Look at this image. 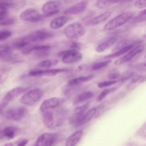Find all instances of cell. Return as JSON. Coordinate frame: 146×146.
Wrapping results in <instances>:
<instances>
[{"mask_svg":"<svg viewBox=\"0 0 146 146\" xmlns=\"http://www.w3.org/2000/svg\"><path fill=\"white\" fill-rule=\"evenodd\" d=\"M133 16V14L130 12L120 14L107 23L104 26V29L109 30L119 27L129 20Z\"/></svg>","mask_w":146,"mask_h":146,"instance_id":"6da1fadb","label":"cell"},{"mask_svg":"<svg viewBox=\"0 0 146 146\" xmlns=\"http://www.w3.org/2000/svg\"><path fill=\"white\" fill-rule=\"evenodd\" d=\"M43 94L40 90H33L22 96L20 98L19 101L24 104L32 105L39 101L42 97Z\"/></svg>","mask_w":146,"mask_h":146,"instance_id":"7a4b0ae2","label":"cell"},{"mask_svg":"<svg viewBox=\"0 0 146 146\" xmlns=\"http://www.w3.org/2000/svg\"><path fill=\"white\" fill-rule=\"evenodd\" d=\"M60 136L54 133H46L41 135L37 139L35 146H50L59 141Z\"/></svg>","mask_w":146,"mask_h":146,"instance_id":"3957f363","label":"cell"},{"mask_svg":"<svg viewBox=\"0 0 146 146\" xmlns=\"http://www.w3.org/2000/svg\"><path fill=\"white\" fill-rule=\"evenodd\" d=\"M86 31L83 26L78 23H74L68 25L65 29L64 33L68 37L75 39L83 35Z\"/></svg>","mask_w":146,"mask_h":146,"instance_id":"277c9868","label":"cell"},{"mask_svg":"<svg viewBox=\"0 0 146 146\" xmlns=\"http://www.w3.org/2000/svg\"><path fill=\"white\" fill-rule=\"evenodd\" d=\"M52 36L50 33L44 30H38L33 32L23 38L25 41L36 42L47 40Z\"/></svg>","mask_w":146,"mask_h":146,"instance_id":"5b68a950","label":"cell"},{"mask_svg":"<svg viewBox=\"0 0 146 146\" xmlns=\"http://www.w3.org/2000/svg\"><path fill=\"white\" fill-rule=\"evenodd\" d=\"M61 6V3L60 1H51L44 4L42 10L45 16H51L58 13L60 11Z\"/></svg>","mask_w":146,"mask_h":146,"instance_id":"8992f818","label":"cell"},{"mask_svg":"<svg viewBox=\"0 0 146 146\" xmlns=\"http://www.w3.org/2000/svg\"><path fill=\"white\" fill-rule=\"evenodd\" d=\"M20 18L25 21L36 23L41 20L42 16L36 10L33 9H28L21 13Z\"/></svg>","mask_w":146,"mask_h":146,"instance_id":"52a82bcc","label":"cell"},{"mask_svg":"<svg viewBox=\"0 0 146 146\" xmlns=\"http://www.w3.org/2000/svg\"><path fill=\"white\" fill-rule=\"evenodd\" d=\"M27 112V109L24 107H20L8 110L6 113V117L14 121H19L24 117Z\"/></svg>","mask_w":146,"mask_h":146,"instance_id":"ba28073f","label":"cell"},{"mask_svg":"<svg viewBox=\"0 0 146 146\" xmlns=\"http://www.w3.org/2000/svg\"><path fill=\"white\" fill-rule=\"evenodd\" d=\"M88 5V2L86 1L78 3L67 8L64 11L66 15H72L81 13L84 11Z\"/></svg>","mask_w":146,"mask_h":146,"instance_id":"9c48e42d","label":"cell"},{"mask_svg":"<svg viewBox=\"0 0 146 146\" xmlns=\"http://www.w3.org/2000/svg\"><path fill=\"white\" fill-rule=\"evenodd\" d=\"M50 48V46L48 45L31 46L24 48L22 50V53L24 55H27L35 52L37 55L42 56L47 54V51Z\"/></svg>","mask_w":146,"mask_h":146,"instance_id":"30bf717a","label":"cell"},{"mask_svg":"<svg viewBox=\"0 0 146 146\" xmlns=\"http://www.w3.org/2000/svg\"><path fill=\"white\" fill-rule=\"evenodd\" d=\"M145 48L144 45L137 46L124 56L116 60L114 62V64L116 65H119L128 61L137 54L142 52Z\"/></svg>","mask_w":146,"mask_h":146,"instance_id":"8fae6325","label":"cell"},{"mask_svg":"<svg viewBox=\"0 0 146 146\" xmlns=\"http://www.w3.org/2000/svg\"><path fill=\"white\" fill-rule=\"evenodd\" d=\"M27 89L21 87L14 88L8 92L3 98V102L8 103L24 92Z\"/></svg>","mask_w":146,"mask_h":146,"instance_id":"7c38bea8","label":"cell"},{"mask_svg":"<svg viewBox=\"0 0 146 146\" xmlns=\"http://www.w3.org/2000/svg\"><path fill=\"white\" fill-rule=\"evenodd\" d=\"M60 100L57 98L53 97L46 99L41 104L40 108V111L42 112L48 109L54 108L60 104Z\"/></svg>","mask_w":146,"mask_h":146,"instance_id":"4fadbf2b","label":"cell"},{"mask_svg":"<svg viewBox=\"0 0 146 146\" xmlns=\"http://www.w3.org/2000/svg\"><path fill=\"white\" fill-rule=\"evenodd\" d=\"M112 14V12L110 11L104 12L88 21L86 25L89 26L97 25L106 20Z\"/></svg>","mask_w":146,"mask_h":146,"instance_id":"5bb4252c","label":"cell"},{"mask_svg":"<svg viewBox=\"0 0 146 146\" xmlns=\"http://www.w3.org/2000/svg\"><path fill=\"white\" fill-rule=\"evenodd\" d=\"M141 41H139L135 42L133 43L129 44L122 48L117 50L110 54L105 56L104 57V59H108L113 58L118 56L129 50L134 46L139 44Z\"/></svg>","mask_w":146,"mask_h":146,"instance_id":"9a60e30c","label":"cell"},{"mask_svg":"<svg viewBox=\"0 0 146 146\" xmlns=\"http://www.w3.org/2000/svg\"><path fill=\"white\" fill-rule=\"evenodd\" d=\"M82 54L75 52H72L62 58L63 62L65 64H70L78 62L82 59Z\"/></svg>","mask_w":146,"mask_h":146,"instance_id":"2e32d148","label":"cell"},{"mask_svg":"<svg viewBox=\"0 0 146 146\" xmlns=\"http://www.w3.org/2000/svg\"><path fill=\"white\" fill-rule=\"evenodd\" d=\"M82 130H78L72 134L66 140V146H74L79 141L82 134Z\"/></svg>","mask_w":146,"mask_h":146,"instance_id":"e0dca14e","label":"cell"},{"mask_svg":"<svg viewBox=\"0 0 146 146\" xmlns=\"http://www.w3.org/2000/svg\"><path fill=\"white\" fill-rule=\"evenodd\" d=\"M68 17L62 16L53 19L50 24V27L53 29H59L63 26L68 21Z\"/></svg>","mask_w":146,"mask_h":146,"instance_id":"ac0fdd59","label":"cell"},{"mask_svg":"<svg viewBox=\"0 0 146 146\" xmlns=\"http://www.w3.org/2000/svg\"><path fill=\"white\" fill-rule=\"evenodd\" d=\"M42 113L43 121L44 126L48 128H52L54 123V117L52 113L47 110Z\"/></svg>","mask_w":146,"mask_h":146,"instance_id":"d6986e66","label":"cell"},{"mask_svg":"<svg viewBox=\"0 0 146 146\" xmlns=\"http://www.w3.org/2000/svg\"><path fill=\"white\" fill-rule=\"evenodd\" d=\"M93 96V93L91 92H84L75 98L73 101V104L74 106L78 105L91 99Z\"/></svg>","mask_w":146,"mask_h":146,"instance_id":"ffe728a7","label":"cell"},{"mask_svg":"<svg viewBox=\"0 0 146 146\" xmlns=\"http://www.w3.org/2000/svg\"><path fill=\"white\" fill-rule=\"evenodd\" d=\"M117 40V38L115 37H113L110 38L98 46L96 49V51L98 52L104 51L113 45L116 42Z\"/></svg>","mask_w":146,"mask_h":146,"instance_id":"44dd1931","label":"cell"},{"mask_svg":"<svg viewBox=\"0 0 146 146\" xmlns=\"http://www.w3.org/2000/svg\"><path fill=\"white\" fill-rule=\"evenodd\" d=\"M93 75H91L86 76H80L72 79L69 81L68 85L70 86H74L92 79Z\"/></svg>","mask_w":146,"mask_h":146,"instance_id":"7402d4cb","label":"cell"},{"mask_svg":"<svg viewBox=\"0 0 146 146\" xmlns=\"http://www.w3.org/2000/svg\"><path fill=\"white\" fill-rule=\"evenodd\" d=\"M117 3H118V0H98L95 6L98 8L104 9Z\"/></svg>","mask_w":146,"mask_h":146,"instance_id":"603a6c76","label":"cell"},{"mask_svg":"<svg viewBox=\"0 0 146 146\" xmlns=\"http://www.w3.org/2000/svg\"><path fill=\"white\" fill-rule=\"evenodd\" d=\"M17 128L12 127H7L5 128L2 131L3 136L7 138L13 139L18 132Z\"/></svg>","mask_w":146,"mask_h":146,"instance_id":"cb8c5ba5","label":"cell"},{"mask_svg":"<svg viewBox=\"0 0 146 146\" xmlns=\"http://www.w3.org/2000/svg\"><path fill=\"white\" fill-rule=\"evenodd\" d=\"M58 63V61L56 59H50L39 62L37 64V66L40 68H48L56 65Z\"/></svg>","mask_w":146,"mask_h":146,"instance_id":"d4e9b609","label":"cell"},{"mask_svg":"<svg viewBox=\"0 0 146 146\" xmlns=\"http://www.w3.org/2000/svg\"><path fill=\"white\" fill-rule=\"evenodd\" d=\"M68 70L65 69H56L42 70V76H52L59 73L67 72Z\"/></svg>","mask_w":146,"mask_h":146,"instance_id":"484cf974","label":"cell"},{"mask_svg":"<svg viewBox=\"0 0 146 146\" xmlns=\"http://www.w3.org/2000/svg\"><path fill=\"white\" fill-rule=\"evenodd\" d=\"M96 109L93 108L90 109L85 114L82 121V125H84L88 122L92 117L96 113Z\"/></svg>","mask_w":146,"mask_h":146,"instance_id":"4316f807","label":"cell"},{"mask_svg":"<svg viewBox=\"0 0 146 146\" xmlns=\"http://www.w3.org/2000/svg\"><path fill=\"white\" fill-rule=\"evenodd\" d=\"M146 10L145 9L141 11L138 15L133 20L134 23H137L145 21L146 19Z\"/></svg>","mask_w":146,"mask_h":146,"instance_id":"83f0119b","label":"cell"},{"mask_svg":"<svg viewBox=\"0 0 146 146\" xmlns=\"http://www.w3.org/2000/svg\"><path fill=\"white\" fill-rule=\"evenodd\" d=\"M29 44V42L25 40L23 38L15 41L13 43V46L15 48L20 49L24 47Z\"/></svg>","mask_w":146,"mask_h":146,"instance_id":"f1b7e54d","label":"cell"},{"mask_svg":"<svg viewBox=\"0 0 146 146\" xmlns=\"http://www.w3.org/2000/svg\"><path fill=\"white\" fill-rule=\"evenodd\" d=\"M112 60H109L100 62L94 64L92 66V69L93 70H97L105 67L108 66L111 62Z\"/></svg>","mask_w":146,"mask_h":146,"instance_id":"f546056e","label":"cell"},{"mask_svg":"<svg viewBox=\"0 0 146 146\" xmlns=\"http://www.w3.org/2000/svg\"><path fill=\"white\" fill-rule=\"evenodd\" d=\"M116 88L115 87H113L104 89L97 96L96 99V101L98 102L101 101L110 92L114 91Z\"/></svg>","mask_w":146,"mask_h":146,"instance_id":"4dcf8cb0","label":"cell"},{"mask_svg":"<svg viewBox=\"0 0 146 146\" xmlns=\"http://www.w3.org/2000/svg\"><path fill=\"white\" fill-rule=\"evenodd\" d=\"M129 44V41L126 40H122L119 41L113 48L112 51L119 50Z\"/></svg>","mask_w":146,"mask_h":146,"instance_id":"1f68e13d","label":"cell"},{"mask_svg":"<svg viewBox=\"0 0 146 146\" xmlns=\"http://www.w3.org/2000/svg\"><path fill=\"white\" fill-rule=\"evenodd\" d=\"M13 4L8 2L0 3V13L7 11V10L13 6Z\"/></svg>","mask_w":146,"mask_h":146,"instance_id":"d6a6232c","label":"cell"},{"mask_svg":"<svg viewBox=\"0 0 146 146\" xmlns=\"http://www.w3.org/2000/svg\"><path fill=\"white\" fill-rule=\"evenodd\" d=\"M12 33L9 31H0V41L5 40L10 37Z\"/></svg>","mask_w":146,"mask_h":146,"instance_id":"836d02e7","label":"cell"},{"mask_svg":"<svg viewBox=\"0 0 146 146\" xmlns=\"http://www.w3.org/2000/svg\"><path fill=\"white\" fill-rule=\"evenodd\" d=\"M134 74L133 72L128 71L125 72L119 78V80L121 82L125 81L131 77Z\"/></svg>","mask_w":146,"mask_h":146,"instance_id":"e575fe53","label":"cell"},{"mask_svg":"<svg viewBox=\"0 0 146 146\" xmlns=\"http://www.w3.org/2000/svg\"><path fill=\"white\" fill-rule=\"evenodd\" d=\"M117 82V81L116 80L104 81L98 84V86L100 88H102L106 86L113 85L116 83Z\"/></svg>","mask_w":146,"mask_h":146,"instance_id":"d590c367","label":"cell"},{"mask_svg":"<svg viewBox=\"0 0 146 146\" xmlns=\"http://www.w3.org/2000/svg\"><path fill=\"white\" fill-rule=\"evenodd\" d=\"M134 5L138 9H144L146 7V0H136Z\"/></svg>","mask_w":146,"mask_h":146,"instance_id":"8d00e7d4","label":"cell"},{"mask_svg":"<svg viewBox=\"0 0 146 146\" xmlns=\"http://www.w3.org/2000/svg\"><path fill=\"white\" fill-rule=\"evenodd\" d=\"M89 105V102L83 105L77 107L75 109V113L84 112L88 109Z\"/></svg>","mask_w":146,"mask_h":146,"instance_id":"74e56055","label":"cell"},{"mask_svg":"<svg viewBox=\"0 0 146 146\" xmlns=\"http://www.w3.org/2000/svg\"><path fill=\"white\" fill-rule=\"evenodd\" d=\"M83 46V44L82 43L80 42H72L70 44V47L72 49H75L77 51L81 49Z\"/></svg>","mask_w":146,"mask_h":146,"instance_id":"f35d334b","label":"cell"},{"mask_svg":"<svg viewBox=\"0 0 146 146\" xmlns=\"http://www.w3.org/2000/svg\"><path fill=\"white\" fill-rule=\"evenodd\" d=\"M75 52H77V51L74 49L65 50L60 52L58 54V56L59 57L62 58L70 53Z\"/></svg>","mask_w":146,"mask_h":146,"instance_id":"ab89813d","label":"cell"},{"mask_svg":"<svg viewBox=\"0 0 146 146\" xmlns=\"http://www.w3.org/2000/svg\"><path fill=\"white\" fill-rule=\"evenodd\" d=\"M29 75L34 76H42V70H33L29 72Z\"/></svg>","mask_w":146,"mask_h":146,"instance_id":"60d3db41","label":"cell"},{"mask_svg":"<svg viewBox=\"0 0 146 146\" xmlns=\"http://www.w3.org/2000/svg\"><path fill=\"white\" fill-rule=\"evenodd\" d=\"M15 19L13 18H10L5 19L1 22L0 25L3 26H8L12 25L15 22Z\"/></svg>","mask_w":146,"mask_h":146,"instance_id":"b9f144b4","label":"cell"},{"mask_svg":"<svg viewBox=\"0 0 146 146\" xmlns=\"http://www.w3.org/2000/svg\"><path fill=\"white\" fill-rule=\"evenodd\" d=\"M120 75L118 72H115L109 73L107 75V78L110 80H113L118 78Z\"/></svg>","mask_w":146,"mask_h":146,"instance_id":"7bdbcfd3","label":"cell"},{"mask_svg":"<svg viewBox=\"0 0 146 146\" xmlns=\"http://www.w3.org/2000/svg\"><path fill=\"white\" fill-rule=\"evenodd\" d=\"M143 76L141 75L140 74H134L131 77V82L133 83H136L138 81H140L141 79Z\"/></svg>","mask_w":146,"mask_h":146,"instance_id":"ee69618b","label":"cell"},{"mask_svg":"<svg viewBox=\"0 0 146 146\" xmlns=\"http://www.w3.org/2000/svg\"><path fill=\"white\" fill-rule=\"evenodd\" d=\"M28 142V140L26 139L23 138L19 140L15 144L18 146H23L26 145Z\"/></svg>","mask_w":146,"mask_h":146,"instance_id":"f6af8a7d","label":"cell"},{"mask_svg":"<svg viewBox=\"0 0 146 146\" xmlns=\"http://www.w3.org/2000/svg\"><path fill=\"white\" fill-rule=\"evenodd\" d=\"M63 113H60L58 115V120L56 123V125L59 126L61 125L63 122L64 119V114Z\"/></svg>","mask_w":146,"mask_h":146,"instance_id":"bcb514c9","label":"cell"},{"mask_svg":"<svg viewBox=\"0 0 146 146\" xmlns=\"http://www.w3.org/2000/svg\"><path fill=\"white\" fill-rule=\"evenodd\" d=\"M136 69L141 72H145L146 64L142 63L138 65L136 67Z\"/></svg>","mask_w":146,"mask_h":146,"instance_id":"7dc6e473","label":"cell"},{"mask_svg":"<svg viewBox=\"0 0 146 146\" xmlns=\"http://www.w3.org/2000/svg\"><path fill=\"white\" fill-rule=\"evenodd\" d=\"M8 104L7 102H3V103L0 104V114L2 113L3 109Z\"/></svg>","mask_w":146,"mask_h":146,"instance_id":"c3c4849f","label":"cell"},{"mask_svg":"<svg viewBox=\"0 0 146 146\" xmlns=\"http://www.w3.org/2000/svg\"><path fill=\"white\" fill-rule=\"evenodd\" d=\"M133 0H118V3H124L130 2Z\"/></svg>","mask_w":146,"mask_h":146,"instance_id":"681fc988","label":"cell"},{"mask_svg":"<svg viewBox=\"0 0 146 146\" xmlns=\"http://www.w3.org/2000/svg\"><path fill=\"white\" fill-rule=\"evenodd\" d=\"M5 145V146H13V144L12 143H8L6 144Z\"/></svg>","mask_w":146,"mask_h":146,"instance_id":"f907efd6","label":"cell"},{"mask_svg":"<svg viewBox=\"0 0 146 146\" xmlns=\"http://www.w3.org/2000/svg\"><path fill=\"white\" fill-rule=\"evenodd\" d=\"M1 51H0V56H1Z\"/></svg>","mask_w":146,"mask_h":146,"instance_id":"816d5d0a","label":"cell"},{"mask_svg":"<svg viewBox=\"0 0 146 146\" xmlns=\"http://www.w3.org/2000/svg\"></svg>","mask_w":146,"mask_h":146,"instance_id":"f5cc1de1","label":"cell"}]
</instances>
